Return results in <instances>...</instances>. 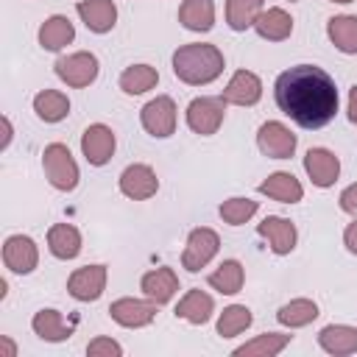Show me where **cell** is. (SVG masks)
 <instances>
[{"instance_id": "cell-42", "label": "cell", "mask_w": 357, "mask_h": 357, "mask_svg": "<svg viewBox=\"0 0 357 357\" xmlns=\"http://www.w3.org/2000/svg\"><path fill=\"white\" fill-rule=\"evenodd\" d=\"M329 3H340V6H346V3H354V0H329Z\"/></svg>"}, {"instance_id": "cell-36", "label": "cell", "mask_w": 357, "mask_h": 357, "mask_svg": "<svg viewBox=\"0 0 357 357\" xmlns=\"http://www.w3.org/2000/svg\"><path fill=\"white\" fill-rule=\"evenodd\" d=\"M86 354L89 357H120L123 354V346L117 340L100 335V337H95V340L86 343Z\"/></svg>"}, {"instance_id": "cell-21", "label": "cell", "mask_w": 357, "mask_h": 357, "mask_svg": "<svg viewBox=\"0 0 357 357\" xmlns=\"http://www.w3.org/2000/svg\"><path fill=\"white\" fill-rule=\"evenodd\" d=\"M173 312H176V318L201 326V324H206V321L212 318V312H215V301H212L209 293H204V290L195 287V290H187V293L178 298V304H176Z\"/></svg>"}, {"instance_id": "cell-8", "label": "cell", "mask_w": 357, "mask_h": 357, "mask_svg": "<svg viewBox=\"0 0 357 357\" xmlns=\"http://www.w3.org/2000/svg\"><path fill=\"white\" fill-rule=\"evenodd\" d=\"M296 145H298L296 134L279 120H268L257 131V148L268 159H290L296 153Z\"/></svg>"}, {"instance_id": "cell-2", "label": "cell", "mask_w": 357, "mask_h": 357, "mask_svg": "<svg viewBox=\"0 0 357 357\" xmlns=\"http://www.w3.org/2000/svg\"><path fill=\"white\" fill-rule=\"evenodd\" d=\"M226 67L223 53L218 50V45L209 42H190L176 47L173 53V75L190 86H206L215 78H220Z\"/></svg>"}, {"instance_id": "cell-26", "label": "cell", "mask_w": 357, "mask_h": 357, "mask_svg": "<svg viewBox=\"0 0 357 357\" xmlns=\"http://www.w3.org/2000/svg\"><path fill=\"white\" fill-rule=\"evenodd\" d=\"M178 22L195 33L212 31L215 28V3L212 0H184L178 6Z\"/></svg>"}, {"instance_id": "cell-13", "label": "cell", "mask_w": 357, "mask_h": 357, "mask_svg": "<svg viewBox=\"0 0 357 357\" xmlns=\"http://www.w3.org/2000/svg\"><path fill=\"white\" fill-rule=\"evenodd\" d=\"M3 265L11 273H33L39 265V248L28 234H8L3 243Z\"/></svg>"}, {"instance_id": "cell-5", "label": "cell", "mask_w": 357, "mask_h": 357, "mask_svg": "<svg viewBox=\"0 0 357 357\" xmlns=\"http://www.w3.org/2000/svg\"><path fill=\"white\" fill-rule=\"evenodd\" d=\"M176 120H178V109L170 95H156L139 109L142 128L156 139H167L170 134H176Z\"/></svg>"}, {"instance_id": "cell-43", "label": "cell", "mask_w": 357, "mask_h": 357, "mask_svg": "<svg viewBox=\"0 0 357 357\" xmlns=\"http://www.w3.org/2000/svg\"><path fill=\"white\" fill-rule=\"evenodd\" d=\"M287 3H296V0H287Z\"/></svg>"}, {"instance_id": "cell-14", "label": "cell", "mask_w": 357, "mask_h": 357, "mask_svg": "<svg viewBox=\"0 0 357 357\" xmlns=\"http://www.w3.org/2000/svg\"><path fill=\"white\" fill-rule=\"evenodd\" d=\"M257 234L268 240V245L276 257L290 254L296 248V240H298V231H296L293 220H287L282 215H268L262 223H257Z\"/></svg>"}, {"instance_id": "cell-40", "label": "cell", "mask_w": 357, "mask_h": 357, "mask_svg": "<svg viewBox=\"0 0 357 357\" xmlns=\"http://www.w3.org/2000/svg\"><path fill=\"white\" fill-rule=\"evenodd\" d=\"M11 137H14V128H11V120L8 117H3V142H0V148L6 151L8 145H11Z\"/></svg>"}, {"instance_id": "cell-10", "label": "cell", "mask_w": 357, "mask_h": 357, "mask_svg": "<svg viewBox=\"0 0 357 357\" xmlns=\"http://www.w3.org/2000/svg\"><path fill=\"white\" fill-rule=\"evenodd\" d=\"M106 279H109V271L106 265H84V268H75L67 279V293L75 298V301H98L106 290Z\"/></svg>"}, {"instance_id": "cell-23", "label": "cell", "mask_w": 357, "mask_h": 357, "mask_svg": "<svg viewBox=\"0 0 357 357\" xmlns=\"http://www.w3.org/2000/svg\"><path fill=\"white\" fill-rule=\"evenodd\" d=\"M75 39V25L64 17V14H53L39 25V45L42 50L59 53L61 47H67Z\"/></svg>"}, {"instance_id": "cell-25", "label": "cell", "mask_w": 357, "mask_h": 357, "mask_svg": "<svg viewBox=\"0 0 357 357\" xmlns=\"http://www.w3.org/2000/svg\"><path fill=\"white\" fill-rule=\"evenodd\" d=\"M254 31H257L262 39H268V42H284V39L293 33V17H290L284 8H279V6L265 8V11L257 17Z\"/></svg>"}, {"instance_id": "cell-4", "label": "cell", "mask_w": 357, "mask_h": 357, "mask_svg": "<svg viewBox=\"0 0 357 357\" xmlns=\"http://www.w3.org/2000/svg\"><path fill=\"white\" fill-rule=\"evenodd\" d=\"M226 106H229V103H226L220 95H218V98H212V95L192 98L190 106H187V112H184L190 131H195V134H201V137L218 134V128L223 126V117H226Z\"/></svg>"}, {"instance_id": "cell-20", "label": "cell", "mask_w": 357, "mask_h": 357, "mask_svg": "<svg viewBox=\"0 0 357 357\" xmlns=\"http://www.w3.org/2000/svg\"><path fill=\"white\" fill-rule=\"evenodd\" d=\"M318 346L326 351V354H335V357H346V354H354L357 351V326H349V324H329L318 332Z\"/></svg>"}, {"instance_id": "cell-17", "label": "cell", "mask_w": 357, "mask_h": 357, "mask_svg": "<svg viewBox=\"0 0 357 357\" xmlns=\"http://www.w3.org/2000/svg\"><path fill=\"white\" fill-rule=\"evenodd\" d=\"M75 11L81 17V22L92 31V33H109L117 22V6L114 0H78Z\"/></svg>"}, {"instance_id": "cell-28", "label": "cell", "mask_w": 357, "mask_h": 357, "mask_svg": "<svg viewBox=\"0 0 357 357\" xmlns=\"http://www.w3.org/2000/svg\"><path fill=\"white\" fill-rule=\"evenodd\" d=\"M326 36L329 42L346 53V56H354L357 53V17L354 14H337L326 22Z\"/></svg>"}, {"instance_id": "cell-7", "label": "cell", "mask_w": 357, "mask_h": 357, "mask_svg": "<svg viewBox=\"0 0 357 357\" xmlns=\"http://www.w3.org/2000/svg\"><path fill=\"white\" fill-rule=\"evenodd\" d=\"M53 70H56V75H59L67 86L84 89V86H89V84L98 78L100 61H98V56L89 53V50H78V53L61 56V59L53 64Z\"/></svg>"}, {"instance_id": "cell-9", "label": "cell", "mask_w": 357, "mask_h": 357, "mask_svg": "<svg viewBox=\"0 0 357 357\" xmlns=\"http://www.w3.org/2000/svg\"><path fill=\"white\" fill-rule=\"evenodd\" d=\"M114 148H117V139H114V131L106 123H92V126L84 128L81 153L92 167H103L114 156Z\"/></svg>"}, {"instance_id": "cell-12", "label": "cell", "mask_w": 357, "mask_h": 357, "mask_svg": "<svg viewBox=\"0 0 357 357\" xmlns=\"http://www.w3.org/2000/svg\"><path fill=\"white\" fill-rule=\"evenodd\" d=\"M117 187H120V192H123L126 198H131V201H148V198L156 195L159 178H156V170H153L151 165L134 162V165H128V167L120 173Z\"/></svg>"}, {"instance_id": "cell-30", "label": "cell", "mask_w": 357, "mask_h": 357, "mask_svg": "<svg viewBox=\"0 0 357 357\" xmlns=\"http://www.w3.org/2000/svg\"><path fill=\"white\" fill-rule=\"evenodd\" d=\"M290 340H293V335H284V332H265V335H257L254 340L237 346L231 354H234V357H276Z\"/></svg>"}, {"instance_id": "cell-34", "label": "cell", "mask_w": 357, "mask_h": 357, "mask_svg": "<svg viewBox=\"0 0 357 357\" xmlns=\"http://www.w3.org/2000/svg\"><path fill=\"white\" fill-rule=\"evenodd\" d=\"M254 315L245 304H229L220 315H218V335L220 337H237L240 332H245L251 326Z\"/></svg>"}, {"instance_id": "cell-33", "label": "cell", "mask_w": 357, "mask_h": 357, "mask_svg": "<svg viewBox=\"0 0 357 357\" xmlns=\"http://www.w3.org/2000/svg\"><path fill=\"white\" fill-rule=\"evenodd\" d=\"M262 11H265V0H226V22L231 31L254 28Z\"/></svg>"}, {"instance_id": "cell-22", "label": "cell", "mask_w": 357, "mask_h": 357, "mask_svg": "<svg viewBox=\"0 0 357 357\" xmlns=\"http://www.w3.org/2000/svg\"><path fill=\"white\" fill-rule=\"evenodd\" d=\"M31 329L36 332V337L47 340V343H64L73 337V326L64 321V315L53 307H45L39 310L33 318H31Z\"/></svg>"}, {"instance_id": "cell-35", "label": "cell", "mask_w": 357, "mask_h": 357, "mask_svg": "<svg viewBox=\"0 0 357 357\" xmlns=\"http://www.w3.org/2000/svg\"><path fill=\"white\" fill-rule=\"evenodd\" d=\"M257 209H259L257 201L234 195V198H226V201L218 206V215H220L223 223H229V226H243V223H248V220L257 215Z\"/></svg>"}, {"instance_id": "cell-32", "label": "cell", "mask_w": 357, "mask_h": 357, "mask_svg": "<svg viewBox=\"0 0 357 357\" xmlns=\"http://www.w3.org/2000/svg\"><path fill=\"white\" fill-rule=\"evenodd\" d=\"M117 84H120V89L126 95H145L148 89H153L159 84V73L151 64H131V67H126L120 73Z\"/></svg>"}, {"instance_id": "cell-37", "label": "cell", "mask_w": 357, "mask_h": 357, "mask_svg": "<svg viewBox=\"0 0 357 357\" xmlns=\"http://www.w3.org/2000/svg\"><path fill=\"white\" fill-rule=\"evenodd\" d=\"M337 201H340V209H343V212H349V215H354V218H357V181H354V184H349V187L340 192V198H337Z\"/></svg>"}, {"instance_id": "cell-38", "label": "cell", "mask_w": 357, "mask_h": 357, "mask_svg": "<svg viewBox=\"0 0 357 357\" xmlns=\"http://www.w3.org/2000/svg\"><path fill=\"white\" fill-rule=\"evenodd\" d=\"M343 245L349 248V254L357 257V218L343 229Z\"/></svg>"}, {"instance_id": "cell-31", "label": "cell", "mask_w": 357, "mask_h": 357, "mask_svg": "<svg viewBox=\"0 0 357 357\" xmlns=\"http://www.w3.org/2000/svg\"><path fill=\"white\" fill-rule=\"evenodd\" d=\"M318 318V304L312 298H293L276 310V321L287 329H301Z\"/></svg>"}, {"instance_id": "cell-24", "label": "cell", "mask_w": 357, "mask_h": 357, "mask_svg": "<svg viewBox=\"0 0 357 357\" xmlns=\"http://www.w3.org/2000/svg\"><path fill=\"white\" fill-rule=\"evenodd\" d=\"M47 251L56 259H75L81 254V231L73 223H53L47 229Z\"/></svg>"}, {"instance_id": "cell-11", "label": "cell", "mask_w": 357, "mask_h": 357, "mask_svg": "<svg viewBox=\"0 0 357 357\" xmlns=\"http://www.w3.org/2000/svg\"><path fill=\"white\" fill-rule=\"evenodd\" d=\"M156 307L159 304L151 301V298H131V296H126V298H117V301L109 304V315H112L114 324H120L126 329H142V326L153 324Z\"/></svg>"}, {"instance_id": "cell-6", "label": "cell", "mask_w": 357, "mask_h": 357, "mask_svg": "<svg viewBox=\"0 0 357 357\" xmlns=\"http://www.w3.org/2000/svg\"><path fill=\"white\" fill-rule=\"evenodd\" d=\"M220 251V237L215 229L209 226H198L187 234V245H184V254H181V268L190 271V273H198L201 268H206L215 254Z\"/></svg>"}, {"instance_id": "cell-15", "label": "cell", "mask_w": 357, "mask_h": 357, "mask_svg": "<svg viewBox=\"0 0 357 357\" xmlns=\"http://www.w3.org/2000/svg\"><path fill=\"white\" fill-rule=\"evenodd\" d=\"M304 170L310 176V181L321 190L332 187L340 176V159L329 151V148H310L304 153Z\"/></svg>"}, {"instance_id": "cell-41", "label": "cell", "mask_w": 357, "mask_h": 357, "mask_svg": "<svg viewBox=\"0 0 357 357\" xmlns=\"http://www.w3.org/2000/svg\"><path fill=\"white\" fill-rule=\"evenodd\" d=\"M0 346H3V357H17V346H14V340L8 335L0 337Z\"/></svg>"}, {"instance_id": "cell-27", "label": "cell", "mask_w": 357, "mask_h": 357, "mask_svg": "<svg viewBox=\"0 0 357 357\" xmlns=\"http://www.w3.org/2000/svg\"><path fill=\"white\" fill-rule=\"evenodd\" d=\"M209 287L218 290L220 296H234L243 290V282H245V271H243V262L240 259H223L209 276H206Z\"/></svg>"}, {"instance_id": "cell-18", "label": "cell", "mask_w": 357, "mask_h": 357, "mask_svg": "<svg viewBox=\"0 0 357 357\" xmlns=\"http://www.w3.org/2000/svg\"><path fill=\"white\" fill-rule=\"evenodd\" d=\"M139 290H142L145 298H151V301H156L162 307L178 293V276L167 265L165 268H153L139 279Z\"/></svg>"}, {"instance_id": "cell-16", "label": "cell", "mask_w": 357, "mask_h": 357, "mask_svg": "<svg viewBox=\"0 0 357 357\" xmlns=\"http://www.w3.org/2000/svg\"><path fill=\"white\" fill-rule=\"evenodd\" d=\"M220 98H223L226 103H231V106H254V103H259V98H262V81H259V75L251 73V70H237V73L229 78V84L223 86Z\"/></svg>"}, {"instance_id": "cell-29", "label": "cell", "mask_w": 357, "mask_h": 357, "mask_svg": "<svg viewBox=\"0 0 357 357\" xmlns=\"http://www.w3.org/2000/svg\"><path fill=\"white\" fill-rule=\"evenodd\" d=\"M33 112L45 123H61L70 114V98L59 89H42L33 95Z\"/></svg>"}, {"instance_id": "cell-1", "label": "cell", "mask_w": 357, "mask_h": 357, "mask_svg": "<svg viewBox=\"0 0 357 357\" xmlns=\"http://www.w3.org/2000/svg\"><path fill=\"white\" fill-rule=\"evenodd\" d=\"M276 106L301 128H324L340 106L335 78L318 64H296L273 84Z\"/></svg>"}, {"instance_id": "cell-19", "label": "cell", "mask_w": 357, "mask_h": 357, "mask_svg": "<svg viewBox=\"0 0 357 357\" xmlns=\"http://www.w3.org/2000/svg\"><path fill=\"white\" fill-rule=\"evenodd\" d=\"M257 190H259L262 195L279 201V204H298V201L304 198V187H301V181H298L293 173H287V170H276V173H271Z\"/></svg>"}, {"instance_id": "cell-39", "label": "cell", "mask_w": 357, "mask_h": 357, "mask_svg": "<svg viewBox=\"0 0 357 357\" xmlns=\"http://www.w3.org/2000/svg\"><path fill=\"white\" fill-rule=\"evenodd\" d=\"M346 112H349V120L357 123V84L349 89V106H346Z\"/></svg>"}, {"instance_id": "cell-3", "label": "cell", "mask_w": 357, "mask_h": 357, "mask_svg": "<svg viewBox=\"0 0 357 357\" xmlns=\"http://www.w3.org/2000/svg\"><path fill=\"white\" fill-rule=\"evenodd\" d=\"M42 170L50 181V187L61 190V192H73L78 187V178H81V170H78V162L73 159L70 148L64 142H50L45 145L42 151Z\"/></svg>"}]
</instances>
